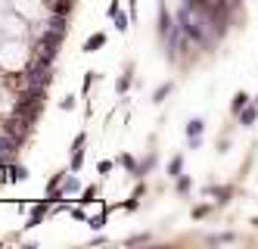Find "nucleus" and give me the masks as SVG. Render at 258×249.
Listing matches in <instances>:
<instances>
[{
  "label": "nucleus",
  "mask_w": 258,
  "mask_h": 249,
  "mask_svg": "<svg viewBox=\"0 0 258 249\" xmlns=\"http://www.w3.org/2000/svg\"><path fill=\"white\" fill-rule=\"evenodd\" d=\"M31 125H34V122H28V118H22V115H16V112H13V118H6V122L0 125V131L13 134V137H19L22 144H25V137L31 134Z\"/></svg>",
  "instance_id": "f257e3e1"
},
{
  "label": "nucleus",
  "mask_w": 258,
  "mask_h": 249,
  "mask_svg": "<svg viewBox=\"0 0 258 249\" xmlns=\"http://www.w3.org/2000/svg\"><path fill=\"white\" fill-rule=\"evenodd\" d=\"M47 212H50V199H44V203H38V206L31 209V215H28V224H25V228H38V224L47 218Z\"/></svg>",
  "instance_id": "f03ea898"
},
{
  "label": "nucleus",
  "mask_w": 258,
  "mask_h": 249,
  "mask_svg": "<svg viewBox=\"0 0 258 249\" xmlns=\"http://www.w3.org/2000/svg\"><path fill=\"white\" fill-rule=\"evenodd\" d=\"M65 22H68V16H63V13H53L50 19H47V31H53V34H63L65 38Z\"/></svg>",
  "instance_id": "7ed1b4c3"
},
{
  "label": "nucleus",
  "mask_w": 258,
  "mask_h": 249,
  "mask_svg": "<svg viewBox=\"0 0 258 249\" xmlns=\"http://www.w3.org/2000/svg\"><path fill=\"white\" fill-rule=\"evenodd\" d=\"M237 115H240V125H243V128H252L255 118H258V103H249V106H246V109H240Z\"/></svg>",
  "instance_id": "20e7f679"
},
{
  "label": "nucleus",
  "mask_w": 258,
  "mask_h": 249,
  "mask_svg": "<svg viewBox=\"0 0 258 249\" xmlns=\"http://www.w3.org/2000/svg\"><path fill=\"white\" fill-rule=\"evenodd\" d=\"M103 44H106V34H103V31H97V34H90V38L84 41V53H97L100 50V47Z\"/></svg>",
  "instance_id": "39448f33"
},
{
  "label": "nucleus",
  "mask_w": 258,
  "mask_h": 249,
  "mask_svg": "<svg viewBox=\"0 0 258 249\" xmlns=\"http://www.w3.org/2000/svg\"><path fill=\"white\" fill-rule=\"evenodd\" d=\"M25 177H28V168H25V165H6V181H25Z\"/></svg>",
  "instance_id": "423d86ee"
},
{
  "label": "nucleus",
  "mask_w": 258,
  "mask_h": 249,
  "mask_svg": "<svg viewBox=\"0 0 258 249\" xmlns=\"http://www.w3.org/2000/svg\"><path fill=\"white\" fill-rule=\"evenodd\" d=\"M249 103H252V97H249V93H246V90H240L237 97H233L230 109H233V112H240V109H246V106H249Z\"/></svg>",
  "instance_id": "0eeeda50"
},
{
  "label": "nucleus",
  "mask_w": 258,
  "mask_h": 249,
  "mask_svg": "<svg viewBox=\"0 0 258 249\" xmlns=\"http://www.w3.org/2000/svg\"><path fill=\"white\" fill-rule=\"evenodd\" d=\"M202 131H205V122H202V118H193V122L187 125V137H202Z\"/></svg>",
  "instance_id": "6e6552de"
},
{
  "label": "nucleus",
  "mask_w": 258,
  "mask_h": 249,
  "mask_svg": "<svg viewBox=\"0 0 258 249\" xmlns=\"http://www.w3.org/2000/svg\"><path fill=\"white\" fill-rule=\"evenodd\" d=\"M81 190V184H78V177H72V174H65L63 177V193L68 196V193H78Z\"/></svg>",
  "instance_id": "1a4fd4ad"
},
{
  "label": "nucleus",
  "mask_w": 258,
  "mask_h": 249,
  "mask_svg": "<svg viewBox=\"0 0 258 249\" xmlns=\"http://www.w3.org/2000/svg\"><path fill=\"white\" fill-rule=\"evenodd\" d=\"M112 19H115V28H119L122 34H125L128 28H131V25H128V22H131V16H125V13H122V9H119V13H115Z\"/></svg>",
  "instance_id": "9d476101"
},
{
  "label": "nucleus",
  "mask_w": 258,
  "mask_h": 249,
  "mask_svg": "<svg viewBox=\"0 0 258 249\" xmlns=\"http://www.w3.org/2000/svg\"><path fill=\"white\" fill-rule=\"evenodd\" d=\"M181 171H184V159H181V156H174L171 165H168V174H171V177H181Z\"/></svg>",
  "instance_id": "9b49d317"
},
{
  "label": "nucleus",
  "mask_w": 258,
  "mask_h": 249,
  "mask_svg": "<svg viewBox=\"0 0 258 249\" xmlns=\"http://www.w3.org/2000/svg\"><path fill=\"white\" fill-rule=\"evenodd\" d=\"M168 93H171V81H168V84H159V87H156V93H152V100L162 103V100L168 97Z\"/></svg>",
  "instance_id": "f8f14e48"
},
{
  "label": "nucleus",
  "mask_w": 258,
  "mask_h": 249,
  "mask_svg": "<svg viewBox=\"0 0 258 249\" xmlns=\"http://www.w3.org/2000/svg\"><path fill=\"white\" fill-rule=\"evenodd\" d=\"M208 193H212V196H218V203H227V196H230V187H212Z\"/></svg>",
  "instance_id": "ddd939ff"
},
{
  "label": "nucleus",
  "mask_w": 258,
  "mask_h": 249,
  "mask_svg": "<svg viewBox=\"0 0 258 249\" xmlns=\"http://www.w3.org/2000/svg\"><path fill=\"white\" fill-rule=\"evenodd\" d=\"M81 165H84V153L72 150V171H81Z\"/></svg>",
  "instance_id": "4468645a"
},
{
  "label": "nucleus",
  "mask_w": 258,
  "mask_h": 249,
  "mask_svg": "<svg viewBox=\"0 0 258 249\" xmlns=\"http://www.w3.org/2000/svg\"><path fill=\"white\" fill-rule=\"evenodd\" d=\"M119 162H122V165H125V168H128V171H134V174H137V168H140V165H137V162H134V156H122V159H119Z\"/></svg>",
  "instance_id": "2eb2a0df"
},
{
  "label": "nucleus",
  "mask_w": 258,
  "mask_h": 249,
  "mask_svg": "<svg viewBox=\"0 0 258 249\" xmlns=\"http://www.w3.org/2000/svg\"><path fill=\"white\" fill-rule=\"evenodd\" d=\"M93 199H97V187H87V190L81 193V203L87 206V203H93Z\"/></svg>",
  "instance_id": "dca6fc26"
},
{
  "label": "nucleus",
  "mask_w": 258,
  "mask_h": 249,
  "mask_svg": "<svg viewBox=\"0 0 258 249\" xmlns=\"http://www.w3.org/2000/svg\"><path fill=\"white\" fill-rule=\"evenodd\" d=\"M87 224H90L93 231H97V228H103V224H106V212H103V215H97V218L90 215V218H87Z\"/></svg>",
  "instance_id": "f3484780"
},
{
  "label": "nucleus",
  "mask_w": 258,
  "mask_h": 249,
  "mask_svg": "<svg viewBox=\"0 0 258 249\" xmlns=\"http://www.w3.org/2000/svg\"><path fill=\"white\" fill-rule=\"evenodd\" d=\"M128 87H131V69H128V72L122 75V81H119V93H125Z\"/></svg>",
  "instance_id": "a211bd4d"
},
{
  "label": "nucleus",
  "mask_w": 258,
  "mask_h": 249,
  "mask_svg": "<svg viewBox=\"0 0 258 249\" xmlns=\"http://www.w3.org/2000/svg\"><path fill=\"white\" fill-rule=\"evenodd\" d=\"M178 190H181V193L190 190V177H178Z\"/></svg>",
  "instance_id": "6ab92c4d"
},
{
  "label": "nucleus",
  "mask_w": 258,
  "mask_h": 249,
  "mask_svg": "<svg viewBox=\"0 0 258 249\" xmlns=\"http://www.w3.org/2000/svg\"><path fill=\"white\" fill-rule=\"evenodd\" d=\"M84 140H87V134H78V137L72 140V150H81V147H84Z\"/></svg>",
  "instance_id": "aec40b11"
},
{
  "label": "nucleus",
  "mask_w": 258,
  "mask_h": 249,
  "mask_svg": "<svg viewBox=\"0 0 258 249\" xmlns=\"http://www.w3.org/2000/svg\"><path fill=\"white\" fill-rule=\"evenodd\" d=\"M146 240H149V237L140 234V237H131V240H128V246H137V243H146Z\"/></svg>",
  "instance_id": "412c9836"
},
{
  "label": "nucleus",
  "mask_w": 258,
  "mask_h": 249,
  "mask_svg": "<svg viewBox=\"0 0 258 249\" xmlns=\"http://www.w3.org/2000/svg\"><path fill=\"white\" fill-rule=\"evenodd\" d=\"M97 168H100V174H109V171H112V162H100Z\"/></svg>",
  "instance_id": "4be33fe9"
},
{
  "label": "nucleus",
  "mask_w": 258,
  "mask_h": 249,
  "mask_svg": "<svg viewBox=\"0 0 258 249\" xmlns=\"http://www.w3.org/2000/svg\"><path fill=\"white\" fill-rule=\"evenodd\" d=\"M60 106H63V109H65V112H68V109H75V100H72V97H65V100H63V103H60Z\"/></svg>",
  "instance_id": "5701e85b"
},
{
  "label": "nucleus",
  "mask_w": 258,
  "mask_h": 249,
  "mask_svg": "<svg viewBox=\"0 0 258 249\" xmlns=\"http://www.w3.org/2000/svg\"><path fill=\"white\" fill-rule=\"evenodd\" d=\"M90 84H93V72H87V75H84V93L90 90Z\"/></svg>",
  "instance_id": "b1692460"
},
{
  "label": "nucleus",
  "mask_w": 258,
  "mask_h": 249,
  "mask_svg": "<svg viewBox=\"0 0 258 249\" xmlns=\"http://www.w3.org/2000/svg\"><path fill=\"white\" fill-rule=\"evenodd\" d=\"M255 103H258V97H255Z\"/></svg>",
  "instance_id": "393cba45"
}]
</instances>
